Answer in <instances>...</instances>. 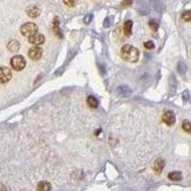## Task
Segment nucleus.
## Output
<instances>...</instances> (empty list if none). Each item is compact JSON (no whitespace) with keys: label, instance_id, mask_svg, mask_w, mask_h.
<instances>
[{"label":"nucleus","instance_id":"20","mask_svg":"<svg viewBox=\"0 0 191 191\" xmlns=\"http://www.w3.org/2000/svg\"><path fill=\"white\" fill-rule=\"evenodd\" d=\"M182 19L184 21H191V11H185L182 14Z\"/></svg>","mask_w":191,"mask_h":191},{"label":"nucleus","instance_id":"15","mask_svg":"<svg viewBox=\"0 0 191 191\" xmlns=\"http://www.w3.org/2000/svg\"><path fill=\"white\" fill-rule=\"evenodd\" d=\"M150 4L154 6V8L157 11V12H162L164 6H163L162 0H150Z\"/></svg>","mask_w":191,"mask_h":191},{"label":"nucleus","instance_id":"18","mask_svg":"<svg viewBox=\"0 0 191 191\" xmlns=\"http://www.w3.org/2000/svg\"><path fill=\"white\" fill-rule=\"evenodd\" d=\"M182 128H183V130L184 131H186V133H190L191 134V122L190 121H183V123H182Z\"/></svg>","mask_w":191,"mask_h":191},{"label":"nucleus","instance_id":"4","mask_svg":"<svg viewBox=\"0 0 191 191\" xmlns=\"http://www.w3.org/2000/svg\"><path fill=\"white\" fill-rule=\"evenodd\" d=\"M12 79V72L8 67H0V83H7Z\"/></svg>","mask_w":191,"mask_h":191},{"label":"nucleus","instance_id":"1","mask_svg":"<svg viewBox=\"0 0 191 191\" xmlns=\"http://www.w3.org/2000/svg\"><path fill=\"white\" fill-rule=\"evenodd\" d=\"M121 57L128 62H137L140 57V52L131 45H124L121 48Z\"/></svg>","mask_w":191,"mask_h":191},{"label":"nucleus","instance_id":"17","mask_svg":"<svg viewBox=\"0 0 191 191\" xmlns=\"http://www.w3.org/2000/svg\"><path fill=\"white\" fill-rule=\"evenodd\" d=\"M87 103H88L89 107H92V108H97L99 101L96 100V97H94V96H88V97H87Z\"/></svg>","mask_w":191,"mask_h":191},{"label":"nucleus","instance_id":"19","mask_svg":"<svg viewBox=\"0 0 191 191\" xmlns=\"http://www.w3.org/2000/svg\"><path fill=\"white\" fill-rule=\"evenodd\" d=\"M186 65L183 62V61H181V62H178V65H177V70L181 73V74H184L185 72H186Z\"/></svg>","mask_w":191,"mask_h":191},{"label":"nucleus","instance_id":"7","mask_svg":"<svg viewBox=\"0 0 191 191\" xmlns=\"http://www.w3.org/2000/svg\"><path fill=\"white\" fill-rule=\"evenodd\" d=\"M163 121H164V123L168 124V125H173L175 122H176V116L173 114V112L167 110V112L163 114Z\"/></svg>","mask_w":191,"mask_h":191},{"label":"nucleus","instance_id":"5","mask_svg":"<svg viewBox=\"0 0 191 191\" xmlns=\"http://www.w3.org/2000/svg\"><path fill=\"white\" fill-rule=\"evenodd\" d=\"M28 42L32 44V45H34V46H40V45H42L45 42V37L42 34H40V33H35V34H33L32 37L28 38Z\"/></svg>","mask_w":191,"mask_h":191},{"label":"nucleus","instance_id":"22","mask_svg":"<svg viewBox=\"0 0 191 191\" xmlns=\"http://www.w3.org/2000/svg\"><path fill=\"white\" fill-rule=\"evenodd\" d=\"M63 2L68 7H74L77 4V0H63Z\"/></svg>","mask_w":191,"mask_h":191},{"label":"nucleus","instance_id":"3","mask_svg":"<svg viewBox=\"0 0 191 191\" xmlns=\"http://www.w3.org/2000/svg\"><path fill=\"white\" fill-rule=\"evenodd\" d=\"M11 66L15 70H21L26 66V60L22 55H15L11 59Z\"/></svg>","mask_w":191,"mask_h":191},{"label":"nucleus","instance_id":"8","mask_svg":"<svg viewBox=\"0 0 191 191\" xmlns=\"http://www.w3.org/2000/svg\"><path fill=\"white\" fill-rule=\"evenodd\" d=\"M164 165H165V161H164L163 158H158V160H156L153 164L154 171L156 172V173H161L162 170H163V168H164Z\"/></svg>","mask_w":191,"mask_h":191},{"label":"nucleus","instance_id":"16","mask_svg":"<svg viewBox=\"0 0 191 191\" xmlns=\"http://www.w3.org/2000/svg\"><path fill=\"white\" fill-rule=\"evenodd\" d=\"M53 29H54V32L57 33V35L59 38H62L61 31H60V27H59V18H54V20H53Z\"/></svg>","mask_w":191,"mask_h":191},{"label":"nucleus","instance_id":"10","mask_svg":"<svg viewBox=\"0 0 191 191\" xmlns=\"http://www.w3.org/2000/svg\"><path fill=\"white\" fill-rule=\"evenodd\" d=\"M20 48V44L19 41H17V40H11L10 42L7 44V49L12 52V53H15V52H18Z\"/></svg>","mask_w":191,"mask_h":191},{"label":"nucleus","instance_id":"2","mask_svg":"<svg viewBox=\"0 0 191 191\" xmlns=\"http://www.w3.org/2000/svg\"><path fill=\"white\" fill-rule=\"evenodd\" d=\"M20 32L24 37H32L33 34L38 33V26L34 22H26L20 27Z\"/></svg>","mask_w":191,"mask_h":191},{"label":"nucleus","instance_id":"6","mask_svg":"<svg viewBox=\"0 0 191 191\" xmlns=\"http://www.w3.org/2000/svg\"><path fill=\"white\" fill-rule=\"evenodd\" d=\"M28 57H31L32 60L37 61V60H39L40 57H42V49L39 47V46H34V47H32L28 50Z\"/></svg>","mask_w":191,"mask_h":191},{"label":"nucleus","instance_id":"25","mask_svg":"<svg viewBox=\"0 0 191 191\" xmlns=\"http://www.w3.org/2000/svg\"><path fill=\"white\" fill-rule=\"evenodd\" d=\"M183 99H184L185 101H186V100H189V93H188L186 90H185V92L183 93Z\"/></svg>","mask_w":191,"mask_h":191},{"label":"nucleus","instance_id":"14","mask_svg":"<svg viewBox=\"0 0 191 191\" xmlns=\"http://www.w3.org/2000/svg\"><path fill=\"white\" fill-rule=\"evenodd\" d=\"M182 177H183V176H182V172L180 171H172L168 175V178H169L170 181H175V182L181 181Z\"/></svg>","mask_w":191,"mask_h":191},{"label":"nucleus","instance_id":"24","mask_svg":"<svg viewBox=\"0 0 191 191\" xmlns=\"http://www.w3.org/2000/svg\"><path fill=\"white\" fill-rule=\"evenodd\" d=\"M131 4H133V0H123V1L121 2V5H122L123 7H128V6H131Z\"/></svg>","mask_w":191,"mask_h":191},{"label":"nucleus","instance_id":"23","mask_svg":"<svg viewBox=\"0 0 191 191\" xmlns=\"http://www.w3.org/2000/svg\"><path fill=\"white\" fill-rule=\"evenodd\" d=\"M144 47L147 48V49H153L155 47V44H154L153 41H147V42H144Z\"/></svg>","mask_w":191,"mask_h":191},{"label":"nucleus","instance_id":"9","mask_svg":"<svg viewBox=\"0 0 191 191\" xmlns=\"http://www.w3.org/2000/svg\"><path fill=\"white\" fill-rule=\"evenodd\" d=\"M26 12H27V15L31 18H38L40 15V8L38 6H29Z\"/></svg>","mask_w":191,"mask_h":191},{"label":"nucleus","instance_id":"21","mask_svg":"<svg viewBox=\"0 0 191 191\" xmlns=\"http://www.w3.org/2000/svg\"><path fill=\"white\" fill-rule=\"evenodd\" d=\"M149 27H150L151 31L156 32V31L158 29V24H157L155 20H150V21H149Z\"/></svg>","mask_w":191,"mask_h":191},{"label":"nucleus","instance_id":"13","mask_svg":"<svg viewBox=\"0 0 191 191\" xmlns=\"http://www.w3.org/2000/svg\"><path fill=\"white\" fill-rule=\"evenodd\" d=\"M52 189V185H50V183H48L46 181H42L40 182L38 184V188H37V190L38 191H50Z\"/></svg>","mask_w":191,"mask_h":191},{"label":"nucleus","instance_id":"26","mask_svg":"<svg viewBox=\"0 0 191 191\" xmlns=\"http://www.w3.org/2000/svg\"><path fill=\"white\" fill-rule=\"evenodd\" d=\"M89 20H92V15H88V17H87L86 19H85V21H86V24H88V21H89Z\"/></svg>","mask_w":191,"mask_h":191},{"label":"nucleus","instance_id":"11","mask_svg":"<svg viewBox=\"0 0 191 191\" xmlns=\"http://www.w3.org/2000/svg\"><path fill=\"white\" fill-rule=\"evenodd\" d=\"M131 31H133V21L131 20H127L123 25V32L127 37L131 35Z\"/></svg>","mask_w":191,"mask_h":191},{"label":"nucleus","instance_id":"12","mask_svg":"<svg viewBox=\"0 0 191 191\" xmlns=\"http://www.w3.org/2000/svg\"><path fill=\"white\" fill-rule=\"evenodd\" d=\"M117 93L120 96H128L131 94V89L128 86H121L117 88Z\"/></svg>","mask_w":191,"mask_h":191}]
</instances>
